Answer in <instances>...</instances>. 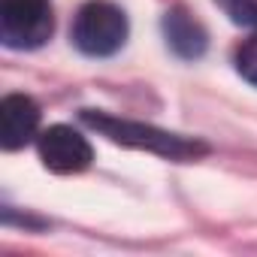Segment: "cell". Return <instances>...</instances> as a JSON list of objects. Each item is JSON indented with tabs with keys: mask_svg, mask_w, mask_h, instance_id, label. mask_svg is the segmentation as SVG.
<instances>
[{
	"mask_svg": "<svg viewBox=\"0 0 257 257\" xmlns=\"http://www.w3.org/2000/svg\"><path fill=\"white\" fill-rule=\"evenodd\" d=\"M82 121L88 127H94V131L106 134L112 143L131 146V149H146V152L164 155L170 161H191V158H200L209 152L206 143H200V140H185L179 134H167V131H158V127H149V124L124 121V118L106 115L100 109H82Z\"/></svg>",
	"mask_w": 257,
	"mask_h": 257,
	"instance_id": "cell-1",
	"label": "cell"
},
{
	"mask_svg": "<svg viewBox=\"0 0 257 257\" xmlns=\"http://www.w3.org/2000/svg\"><path fill=\"white\" fill-rule=\"evenodd\" d=\"M161 28H164L167 46H170L173 55H179L182 61H197V58L206 55V49H209V34H206V28L191 16L185 7H173V10L164 16Z\"/></svg>",
	"mask_w": 257,
	"mask_h": 257,
	"instance_id": "cell-6",
	"label": "cell"
},
{
	"mask_svg": "<svg viewBox=\"0 0 257 257\" xmlns=\"http://www.w3.org/2000/svg\"><path fill=\"white\" fill-rule=\"evenodd\" d=\"M40 131V106L28 94H7L0 100V146L7 152L25 149Z\"/></svg>",
	"mask_w": 257,
	"mask_h": 257,
	"instance_id": "cell-5",
	"label": "cell"
},
{
	"mask_svg": "<svg viewBox=\"0 0 257 257\" xmlns=\"http://www.w3.org/2000/svg\"><path fill=\"white\" fill-rule=\"evenodd\" d=\"M127 16L109 0H91L76 13L73 22V46L88 58H109L127 43Z\"/></svg>",
	"mask_w": 257,
	"mask_h": 257,
	"instance_id": "cell-2",
	"label": "cell"
},
{
	"mask_svg": "<svg viewBox=\"0 0 257 257\" xmlns=\"http://www.w3.org/2000/svg\"><path fill=\"white\" fill-rule=\"evenodd\" d=\"M37 149H40V161L46 164V170H52L58 176H76V173L88 170L94 161L91 143L70 124L46 127L37 137Z\"/></svg>",
	"mask_w": 257,
	"mask_h": 257,
	"instance_id": "cell-4",
	"label": "cell"
},
{
	"mask_svg": "<svg viewBox=\"0 0 257 257\" xmlns=\"http://www.w3.org/2000/svg\"><path fill=\"white\" fill-rule=\"evenodd\" d=\"M215 4L230 16V22L257 31V0H215Z\"/></svg>",
	"mask_w": 257,
	"mask_h": 257,
	"instance_id": "cell-7",
	"label": "cell"
},
{
	"mask_svg": "<svg viewBox=\"0 0 257 257\" xmlns=\"http://www.w3.org/2000/svg\"><path fill=\"white\" fill-rule=\"evenodd\" d=\"M55 31L49 0H0V40L7 49H40Z\"/></svg>",
	"mask_w": 257,
	"mask_h": 257,
	"instance_id": "cell-3",
	"label": "cell"
},
{
	"mask_svg": "<svg viewBox=\"0 0 257 257\" xmlns=\"http://www.w3.org/2000/svg\"><path fill=\"white\" fill-rule=\"evenodd\" d=\"M236 73H239L245 82L257 85V34H251V37L236 49Z\"/></svg>",
	"mask_w": 257,
	"mask_h": 257,
	"instance_id": "cell-8",
	"label": "cell"
}]
</instances>
